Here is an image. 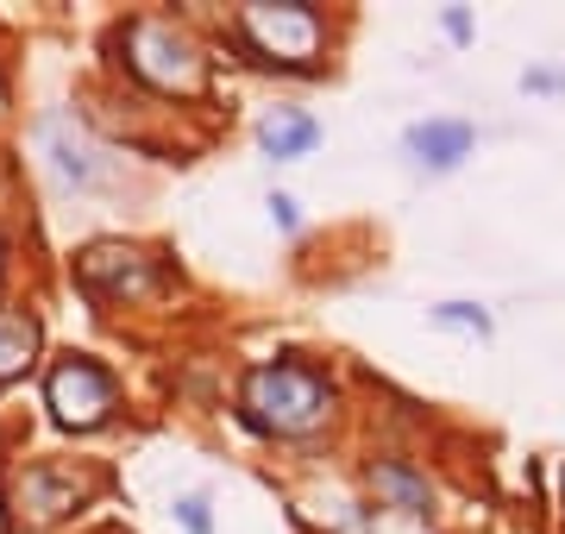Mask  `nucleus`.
<instances>
[{
	"mask_svg": "<svg viewBox=\"0 0 565 534\" xmlns=\"http://www.w3.org/2000/svg\"><path fill=\"white\" fill-rule=\"evenodd\" d=\"M270 221H277L282 233H296V221H302V214H296V195H270Z\"/></svg>",
	"mask_w": 565,
	"mask_h": 534,
	"instance_id": "nucleus-15",
	"label": "nucleus"
},
{
	"mask_svg": "<svg viewBox=\"0 0 565 534\" xmlns=\"http://www.w3.org/2000/svg\"><path fill=\"white\" fill-rule=\"evenodd\" d=\"M440 25H446V39H452V44H471V39H478V32H471V13H465V7H446Z\"/></svg>",
	"mask_w": 565,
	"mask_h": 534,
	"instance_id": "nucleus-14",
	"label": "nucleus"
},
{
	"mask_svg": "<svg viewBox=\"0 0 565 534\" xmlns=\"http://www.w3.org/2000/svg\"><path fill=\"white\" fill-rule=\"evenodd\" d=\"M126 63H132V76L163 95H195L202 88V51L195 39H182L177 25L163 20H139L126 32Z\"/></svg>",
	"mask_w": 565,
	"mask_h": 534,
	"instance_id": "nucleus-3",
	"label": "nucleus"
},
{
	"mask_svg": "<svg viewBox=\"0 0 565 534\" xmlns=\"http://www.w3.org/2000/svg\"><path fill=\"white\" fill-rule=\"evenodd\" d=\"M44 145H51V158H57V177H63V183H76V189L102 183L95 151H88L82 139H70V126H63V120H44Z\"/></svg>",
	"mask_w": 565,
	"mask_h": 534,
	"instance_id": "nucleus-11",
	"label": "nucleus"
},
{
	"mask_svg": "<svg viewBox=\"0 0 565 534\" xmlns=\"http://www.w3.org/2000/svg\"><path fill=\"white\" fill-rule=\"evenodd\" d=\"M427 321L446 328V333H465V340H490V333H497V321H490L484 302H434Z\"/></svg>",
	"mask_w": 565,
	"mask_h": 534,
	"instance_id": "nucleus-12",
	"label": "nucleus"
},
{
	"mask_svg": "<svg viewBox=\"0 0 565 534\" xmlns=\"http://www.w3.org/2000/svg\"><path fill=\"white\" fill-rule=\"evenodd\" d=\"M258 145H264V158L296 164V158H308V151L321 145V120L302 114V107H270V114L258 120Z\"/></svg>",
	"mask_w": 565,
	"mask_h": 534,
	"instance_id": "nucleus-7",
	"label": "nucleus"
},
{
	"mask_svg": "<svg viewBox=\"0 0 565 534\" xmlns=\"http://www.w3.org/2000/svg\"><path fill=\"white\" fill-rule=\"evenodd\" d=\"M177 522H182L189 534H214V515H207V496H195V491H189V496H177Z\"/></svg>",
	"mask_w": 565,
	"mask_h": 534,
	"instance_id": "nucleus-13",
	"label": "nucleus"
},
{
	"mask_svg": "<svg viewBox=\"0 0 565 534\" xmlns=\"http://www.w3.org/2000/svg\"><path fill=\"white\" fill-rule=\"evenodd\" d=\"M522 88H534V95H553V88H565V76H559V70H527Z\"/></svg>",
	"mask_w": 565,
	"mask_h": 534,
	"instance_id": "nucleus-16",
	"label": "nucleus"
},
{
	"mask_svg": "<svg viewBox=\"0 0 565 534\" xmlns=\"http://www.w3.org/2000/svg\"><path fill=\"white\" fill-rule=\"evenodd\" d=\"M76 277L95 296H107V302H126V296H145V289H158V270H151V258L145 252H126V246H88L76 258Z\"/></svg>",
	"mask_w": 565,
	"mask_h": 534,
	"instance_id": "nucleus-5",
	"label": "nucleus"
},
{
	"mask_svg": "<svg viewBox=\"0 0 565 534\" xmlns=\"http://www.w3.org/2000/svg\"><path fill=\"white\" fill-rule=\"evenodd\" d=\"M471 145H478L471 120H415L403 132V151L422 170H459L465 158H471Z\"/></svg>",
	"mask_w": 565,
	"mask_h": 534,
	"instance_id": "nucleus-6",
	"label": "nucleus"
},
{
	"mask_svg": "<svg viewBox=\"0 0 565 534\" xmlns=\"http://www.w3.org/2000/svg\"><path fill=\"white\" fill-rule=\"evenodd\" d=\"M114 377H107L95 359H63L51 377H44V403H51V415H57L63 428H76V434H88V428H102L107 415H114Z\"/></svg>",
	"mask_w": 565,
	"mask_h": 534,
	"instance_id": "nucleus-4",
	"label": "nucleus"
},
{
	"mask_svg": "<svg viewBox=\"0 0 565 534\" xmlns=\"http://www.w3.org/2000/svg\"><path fill=\"white\" fill-rule=\"evenodd\" d=\"M239 39L258 51L264 63H282V70H315L321 57L327 25L308 0H258L239 13Z\"/></svg>",
	"mask_w": 565,
	"mask_h": 534,
	"instance_id": "nucleus-2",
	"label": "nucleus"
},
{
	"mask_svg": "<svg viewBox=\"0 0 565 534\" xmlns=\"http://www.w3.org/2000/svg\"><path fill=\"white\" fill-rule=\"evenodd\" d=\"M333 415V384L321 371L277 359L245 377V421L258 434H315Z\"/></svg>",
	"mask_w": 565,
	"mask_h": 534,
	"instance_id": "nucleus-1",
	"label": "nucleus"
},
{
	"mask_svg": "<svg viewBox=\"0 0 565 534\" xmlns=\"http://www.w3.org/2000/svg\"><path fill=\"white\" fill-rule=\"evenodd\" d=\"M371 484H377V496H390L396 510H408V515H427V478L408 466V459H371Z\"/></svg>",
	"mask_w": 565,
	"mask_h": 534,
	"instance_id": "nucleus-9",
	"label": "nucleus"
},
{
	"mask_svg": "<svg viewBox=\"0 0 565 534\" xmlns=\"http://www.w3.org/2000/svg\"><path fill=\"white\" fill-rule=\"evenodd\" d=\"M39 359V321L25 309H0V384H13Z\"/></svg>",
	"mask_w": 565,
	"mask_h": 534,
	"instance_id": "nucleus-10",
	"label": "nucleus"
},
{
	"mask_svg": "<svg viewBox=\"0 0 565 534\" xmlns=\"http://www.w3.org/2000/svg\"><path fill=\"white\" fill-rule=\"evenodd\" d=\"M82 484H70V478H51L44 466H32V472L20 478V515H32V522H51V515L76 510Z\"/></svg>",
	"mask_w": 565,
	"mask_h": 534,
	"instance_id": "nucleus-8",
	"label": "nucleus"
}]
</instances>
